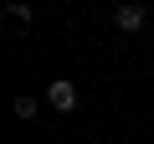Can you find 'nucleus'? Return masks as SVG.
Returning <instances> with one entry per match:
<instances>
[{
	"mask_svg": "<svg viewBox=\"0 0 154 144\" xmlns=\"http://www.w3.org/2000/svg\"><path fill=\"white\" fill-rule=\"evenodd\" d=\"M46 103H51L57 113H72V108H77V88H72L67 77H62V83H46Z\"/></svg>",
	"mask_w": 154,
	"mask_h": 144,
	"instance_id": "1",
	"label": "nucleus"
},
{
	"mask_svg": "<svg viewBox=\"0 0 154 144\" xmlns=\"http://www.w3.org/2000/svg\"><path fill=\"white\" fill-rule=\"evenodd\" d=\"M113 26H118V31H139V26H144V5H118V11H113Z\"/></svg>",
	"mask_w": 154,
	"mask_h": 144,
	"instance_id": "2",
	"label": "nucleus"
},
{
	"mask_svg": "<svg viewBox=\"0 0 154 144\" xmlns=\"http://www.w3.org/2000/svg\"><path fill=\"white\" fill-rule=\"evenodd\" d=\"M16 118L31 124V118H36V98H16Z\"/></svg>",
	"mask_w": 154,
	"mask_h": 144,
	"instance_id": "3",
	"label": "nucleus"
}]
</instances>
